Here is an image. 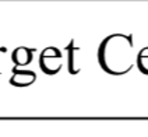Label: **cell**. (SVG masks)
<instances>
[{"instance_id": "cell-1", "label": "cell", "mask_w": 148, "mask_h": 137, "mask_svg": "<svg viewBox=\"0 0 148 137\" xmlns=\"http://www.w3.org/2000/svg\"><path fill=\"white\" fill-rule=\"evenodd\" d=\"M35 81V74L32 72H18L16 73L10 83L13 85H20V87H24V85H29Z\"/></svg>"}, {"instance_id": "cell-2", "label": "cell", "mask_w": 148, "mask_h": 137, "mask_svg": "<svg viewBox=\"0 0 148 137\" xmlns=\"http://www.w3.org/2000/svg\"><path fill=\"white\" fill-rule=\"evenodd\" d=\"M31 52L28 50L27 48H18L13 52V62L16 65H20V66H24V65H28L31 62Z\"/></svg>"}]
</instances>
